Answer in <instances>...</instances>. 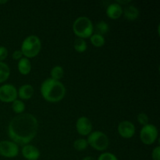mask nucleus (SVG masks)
<instances>
[{"label": "nucleus", "mask_w": 160, "mask_h": 160, "mask_svg": "<svg viewBox=\"0 0 160 160\" xmlns=\"http://www.w3.org/2000/svg\"><path fill=\"white\" fill-rule=\"evenodd\" d=\"M8 56V50L6 47L0 46V62L4 60Z\"/></svg>", "instance_id": "nucleus-25"}, {"label": "nucleus", "mask_w": 160, "mask_h": 160, "mask_svg": "<svg viewBox=\"0 0 160 160\" xmlns=\"http://www.w3.org/2000/svg\"><path fill=\"white\" fill-rule=\"evenodd\" d=\"M73 46L76 49L77 52H84L87 49V43H86L85 40L81 38H77L73 42Z\"/></svg>", "instance_id": "nucleus-17"}, {"label": "nucleus", "mask_w": 160, "mask_h": 160, "mask_svg": "<svg viewBox=\"0 0 160 160\" xmlns=\"http://www.w3.org/2000/svg\"><path fill=\"white\" fill-rule=\"evenodd\" d=\"M18 94L22 99H29L34 95V88L31 84H23L19 88Z\"/></svg>", "instance_id": "nucleus-13"}, {"label": "nucleus", "mask_w": 160, "mask_h": 160, "mask_svg": "<svg viewBox=\"0 0 160 160\" xmlns=\"http://www.w3.org/2000/svg\"><path fill=\"white\" fill-rule=\"evenodd\" d=\"M124 16L128 20H135L139 16V10L136 6H128L124 9Z\"/></svg>", "instance_id": "nucleus-15"}, {"label": "nucleus", "mask_w": 160, "mask_h": 160, "mask_svg": "<svg viewBox=\"0 0 160 160\" xmlns=\"http://www.w3.org/2000/svg\"><path fill=\"white\" fill-rule=\"evenodd\" d=\"M17 92L12 84H6L0 87V101L3 102H12L17 99Z\"/></svg>", "instance_id": "nucleus-8"}, {"label": "nucleus", "mask_w": 160, "mask_h": 160, "mask_svg": "<svg viewBox=\"0 0 160 160\" xmlns=\"http://www.w3.org/2000/svg\"><path fill=\"white\" fill-rule=\"evenodd\" d=\"M137 118H138V121L141 124L143 125V126H145V125L148 124V117L146 115V114L144 113V112H141V113H139L138 115Z\"/></svg>", "instance_id": "nucleus-24"}, {"label": "nucleus", "mask_w": 160, "mask_h": 160, "mask_svg": "<svg viewBox=\"0 0 160 160\" xmlns=\"http://www.w3.org/2000/svg\"><path fill=\"white\" fill-rule=\"evenodd\" d=\"M38 123L35 117L22 113L12 119L8 126V135L15 143L27 145L36 136Z\"/></svg>", "instance_id": "nucleus-1"}, {"label": "nucleus", "mask_w": 160, "mask_h": 160, "mask_svg": "<svg viewBox=\"0 0 160 160\" xmlns=\"http://www.w3.org/2000/svg\"><path fill=\"white\" fill-rule=\"evenodd\" d=\"M118 132L121 137L124 138H131L135 133V127L128 120L120 122L118 126Z\"/></svg>", "instance_id": "nucleus-9"}, {"label": "nucleus", "mask_w": 160, "mask_h": 160, "mask_svg": "<svg viewBox=\"0 0 160 160\" xmlns=\"http://www.w3.org/2000/svg\"><path fill=\"white\" fill-rule=\"evenodd\" d=\"M63 75V69H62V67H60V66H56V67H54L52 69L51 78H52V79L56 80V81H59L60 79H62Z\"/></svg>", "instance_id": "nucleus-18"}, {"label": "nucleus", "mask_w": 160, "mask_h": 160, "mask_svg": "<svg viewBox=\"0 0 160 160\" xmlns=\"http://www.w3.org/2000/svg\"><path fill=\"white\" fill-rule=\"evenodd\" d=\"M22 155L28 160H38L41 153L38 148L34 145H25L22 148Z\"/></svg>", "instance_id": "nucleus-11"}, {"label": "nucleus", "mask_w": 160, "mask_h": 160, "mask_svg": "<svg viewBox=\"0 0 160 160\" xmlns=\"http://www.w3.org/2000/svg\"><path fill=\"white\" fill-rule=\"evenodd\" d=\"M19 148L17 143L10 141L0 142V155L6 158H13L18 155Z\"/></svg>", "instance_id": "nucleus-7"}, {"label": "nucleus", "mask_w": 160, "mask_h": 160, "mask_svg": "<svg viewBox=\"0 0 160 160\" xmlns=\"http://www.w3.org/2000/svg\"><path fill=\"white\" fill-rule=\"evenodd\" d=\"M153 160H160V147L157 146L153 149L152 153Z\"/></svg>", "instance_id": "nucleus-26"}, {"label": "nucleus", "mask_w": 160, "mask_h": 160, "mask_svg": "<svg viewBox=\"0 0 160 160\" xmlns=\"http://www.w3.org/2000/svg\"><path fill=\"white\" fill-rule=\"evenodd\" d=\"M109 25L105 21H100L95 26V31H97L96 34H100V35H103V34H106L109 31Z\"/></svg>", "instance_id": "nucleus-20"}, {"label": "nucleus", "mask_w": 160, "mask_h": 160, "mask_svg": "<svg viewBox=\"0 0 160 160\" xmlns=\"http://www.w3.org/2000/svg\"><path fill=\"white\" fill-rule=\"evenodd\" d=\"M76 128L81 135H88L92 132V123L88 117H81L77 120Z\"/></svg>", "instance_id": "nucleus-10"}, {"label": "nucleus", "mask_w": 160, "mask_h": 160, "mask_svg": "<svg viewBox=\"0 0 160 160\" xmlns=\"http://www.w3.org/2000/svg\"><path fill=\"white\" fill-rule=\"evenodd\" d=\"M158 137V130L153 124H148L143 126L140 131V138L145 145H152L156 142Z\"/></svg>", "instance_id": "nucleus-6"}, {"label": "nucleus", "mask_w": 160, "mask_h": 160, "mask_svg": "<svg viewBox=\"0 0 160 160\" xmlns=\"http://www.w3.org/2000/svg\"><path fill=\"white\" fill-rule=\"evenodd\" d=\"M10 74V70L6 63L0 62V83L6 81Z\"/></svg>", "instance_id": "nucleus-16"}, {"label": "nucleus", "mask_w": 160, "mask_h": 160, "mask_svg": "<svg viewBox=\"0 0 160 160\" xmlns=\"http://www.w3.org/2000/svg\"><path fill=\"white\" fill-rule=\"evenodd\" d=\"M98 160H118L117 156L110 152H104L101 154L98 157Z\"/></svg>", "instance_id": "nucleus-23"}, {"label": "nucleus", "mask_w": 160, "mask_h": 160, "mask_svg": "<svg viewBox=\"0 0 160 160\" xmlns=\"http://www.w3.org/2000/svg\"><path fill=\"white\" fill-rule=\"evenodd\" d=\"M42 48V43L38 37L35 35H30L23 41L21 49L23 56L26 58H33L37 56Z\"/></svg>", "instance_id": "nucleus-4"}, {"label": "nucleus", "mask_w": 160, "mask_h": 160, "mask_svg": "<svg viewBox=\"0 0 160 160\" xmlns=\"http://www.w3.org/2000/svg\"><path fill=\"white\" fill-rule=\"evenodd\" d=\"M82 160H97V159H95L94 157H92V156H87V157L84 158Z\"/></svg>", "instance_id": "nucleus-28"}, {"label": "nucleus", "mask_w": 160, "mask_h": 160, "mask_svg": "<svg viewBox=\"0 0 160 160\" xmlns=\"http://www.w3.org/2000/svg\"><path fill=\"white\" fill-rule=\"evenodd\" d=\"M12 110L16 113H21V112H23L25 110V104L21 100L16 99L15 101L12 102Z\"/></svg>", "instance_id": "nucleus-21"}, {"label": "nucleus", "mask_w": 160, "mask_h": 160, "mask_svg": "<svg viewBox=\"0 0 160 160\" xmlns=\"http://www.w3.org/2000/svg\"><path fill=\"white\" fill-rule=\"evenodd\" d=\"M18 70L20 73L23 75H27L31 72V64L30 62L29 59L26 57L21 58L18 62Z\"/></svg>", "instance_id": "nucleus-14"}, {"label": "nucleus", "mask_w": 160, "mask_h": 160, "mask_svg": "<svg viewBox=\"0 0 160 160\" xmlns=\"http://www.w3.org/2000/svg\"><path fill=\"white\" fill-rule=\"evenodd\" d=\"M23 56V53L20 50H16V51L13 52L12 53V58L14 59H20Z\"/></svg>", "instance_id": "nucleus-27"}, {"label": "nucleus", "mask_w": 160, "mask_h": 160, "mask_svg": "<svg viewBox=\"0 0 160 160\" xmlns=\"http://www.w3.org/2000/svg\"><path fill=\"white\" fill-rule=\"evenodd\" d=\"M41 93L46 101L58 102L65 96L66 88L59 81L48 78L41 85Z\"/></svg>", "instance_id": "nucleus-2"}, {"label": "nucleus", "mask_w": 160, "mask_h": 160, "mask_svg": "<svg viewBox=\"0 0 160 160\" xmlns=\"http://www.w3.org/2000/svg\"><path fill=\"white\" fill-rule=\"evenodd\" d=\"M88 144L98 151H104L109 146V138L101 131L91 132L88 138Z\"/></svg>", "instance_id": "nucleus-5"}, {"label": "nucleus", "mask_w": 160, "mask_h": 160, "mask_svg": "<svg viewBox=\"0 0 160 160\" xmlns=\"http://www.w3.org/2000/svg\"><path fill=\"white\" fill-rule=\"evenodd\" d=\"M123 13V9L118 3H112L109 5L106 9V14L111 19H118Z\"/></svg>", "instance_id": "nucleus-12"}, {"label": "nucleus", "mask_w": 160, "mask_h": 160, "mask_svg": "<svg viewBox=\"0 0 160 160\" xmlns=\"http://www.w3.org/2000/svg\"><path fill=\"white\" fill-rule=\"evenodd\" d=\"M88 146V144L87 140L83 138L77 139L73 143V148L78 151H83V150L86 149Z\"/></svg>", "instance_id": "nucleus-22"}, {"label": "nucleus", "mask_w": 160, "mask_h": 160, "mask_svg": "<svg viewBox=\"0 0 160 160\" xmlns=\"http://www.w3.org/2000/svg\"><path fill=\"white\" fill-rule=\"evenodd\" d=\"M73 30L78 38H89L93 33V23L88 17H80L75 20L73 24Z\"/></svg>", "instance_id": "nucleus-3"}, {"label": "nucleus", "mask_w": 160, "mask_h": 160, "mask_svg": "<svg viewBox=\"0 0 160 160\" xmlns=\"http://www.w3.org/2000/svg\"><path fill=\"white\" fill-rule=\"evenodd\" d=\"M90 39L91 42L93 44V45H95V46L96 47L102 46V45H104L105 42H106L104 37H103L102 35H100V34H92V35L91 36Z\"/></svg>", "instance_id": "nucleus-19"}, {"label": "nucleus", "mask_w": 160, "mask_h": 160, "mask_svg": "<svg viewBox=\"0 0 160 160\" xmlns=\"http://www.w3.org/2000/svg\"><path fill=\"white\" fill-rule=\"evenodd\" d=\"M7 2V0H4V1H0V3H1V4H3V3H6Z\"/></svg>", "instance_id": "nucleus-29"}]
</instances>
